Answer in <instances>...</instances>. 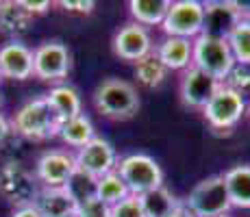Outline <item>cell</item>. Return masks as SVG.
Wrapping results in <instances>:
<instances>
[{
	"label": "cell",
	"mask_w": 250,
	"mask_h": 217,
	"mask_svg": "<svg viewBox=\"0 0 250 217\" xmlns=\"http://www.w3.org/2000/svg\"><path fill=\"white\" fill-rule=\"evenodd\" d=\"M220 85L222 83H218L213 76L191 65L187 67L181 79V100L191 109H205Z\"/></svg>",
	"instance_id": "cell-13"
},
{
	"label": "cell",
	"mask_w": 250,
	"mask_h": 217,
	"mask_svg": "<svg viewBox=\"0 0 250 217\" xmlns=\"http://www.w3.org/2000/svg\"><path fill=\"white\" fill-rule=\"evenodd\" d=\"M31 22V16L22 9L20 0L0 2V28L7 33H24Z\"/></svg>",
	"instance_id": "cell-25"
},
{
	"label": "cell",
	"mask_w": 250,
	"mask_h": 217,
	"mask_svg": "<svg viewBox=\"0 0 250 217\" xmlns=\"http://www.w3.org/2000/svg\"><path fill=\"white\" fill-rule=\"evenodd\" d=\"M227 41L235 57V63L250 67V22L239 20L230 28V33L227 35Z\"/></svg>",
	"instance_id": "cell-24"
},
{
	"label": "cell",
	"mask_w": 250,
	"mask_h": 217,
	"mask_svg": "<svg viewBox=\"0 0 250 217\" xmlns=\"http://www.w3.org/2000/svg\"><path fill=\"white\" fill-rule=\"evenodd\" d=\"M0 76L28 80L33 76V50L22 41H9L0 48Z\"/></svg>",
	"instance_id": "cell-14"
},
{
	"label": "cell",
	"mask_w": 250,
	"mask_h": 217,
	"mask_svg": "<svg viewBox=\"0 0 250 217\" xmlns=\"http://www.w3.org/2000/svg\"><path fill=\"white\" fill-rule=\"evenodd\" d=\"M115 172L128 187L131 196H144L148 191L163 187V170L152 157L144 152L126 154L118 161Z\"/></svg>",
	"instance_id": "cell-4"
},
{
	"label": "cell",
	"mask_w": 250,
	"mask_h": 217,
	"mask_svg": "<svg viewBox=\"0 0 250 217\" xmlns=\"http://www.w3.org/2000/svg\"><path fill=\"white\" fill-rule=\"evenodd\" d=\"M50 104V109L57 113V118L61 122L65 119H72L76 115L83 113V102H81L79 91L74 89L72 85H55L50 91L44 96Z\"/></svg>",
	"instance_id": "cell-18"
},
{
	"label": "cell",
	"mask_w": 250,
	"mask_h": 217,
	"mask_svg": "<svg viewBox=\"0 0 250 217\" xmlns=\"http://www.w3.org/2000/svg\"><path fill=\"white\" fill-rule=\"evenodd\" d=\"M70 50L63 41H44L33 50V76L44 83H61L70 74Z\"/></svg>",
	"instance_id": "cell-8"
},
{
	"label": "cell",
	"mask_w": 250,
	"mask_h": 217,
	"mask_svg": "<svg viewBox=\"0 0 250 217\" xmlns=\"http://www.w3.org/2000/svg\"><path fill=\"white\" fill-rule=\"evenodd\" d=\"M37 194H40L37 178L31 172L24 170L22 163L9 161L0 170V196L4 200H9L11 204H16V209L31 206L35 202Z\"/></svg>",
	"instance_id": "cell-9"
},
{
	"label": "cell",
	"mask_w": 250,
	"mask_h": 217,
	"mask_svg": "<svg viewBox=\"0 0 250 217\" xmlns=\"http://www.w3.org/2000/svg\"><path fill=\"white\" fill-rule=\"evenodd\" d=\"M224 85L233 87L239 94H246V91H250V70L244 65H235V70L230 72V76L227 79Z\"/></svg>",
	"instance_id": "cell-30"
},
{
	"label": "cell",
	"mask_w": 250,
	"mask_h": 217,
	"mask_svg": "<svg viewBox=\"0 0 250 217\" xmlns=\"http://www.w3.org/2000/svg\"><path fill=\"white\" fill-rule=\"evenodd\" d=\"M229 200L237 209H250V165H233L222 174Z\"/></svg>",
	"instance_id": "cell-19"
},
{
	"label": "cell",
	"mask_w": 250,
	"mask_h": 217,
	"mask_svg": "<svg viewBox=\"0 0 250 217\" xmlns=\"http://www.w3.org/2000/svg\"><path fill=\"white\" fill-rule=\"evenodd\" d=\"M61 7L65 9V11H72V13H91L96 7V2H91V0H61Z\"/></svg>",
	"instance_id": "cell-31"
},
{
	"label": "cell",
	"mask_w": 250,
	"mask_h": 217,
	"mask_svg": "<svg viewBox=\"0 0 250 217\" xmlns=\"http://www.w3.org/2000/svg\"><path fill=\"white\" fill-rule=\"evenodd\" d=\"M9 133H11V124H9V119L4 118L2 113H0V143L9 137Z\"/></svg>",
	"instance_id": "cell-34"
},
{
	"label": "cell",
	"mask_w": 250,
	"mask_h": 217,
	"mask_svg": "<svg viewBox=\"0 0 250 217\" xmlns=\"http://www.w3.org/2000/svg\"><path fill=\"white\" fill-rule=\"evenodd\" d=\"M183 204L196 217H229L233 209L222 174L207 176L200 182H196V187L189 191Z\"/></svg>",
	"instance_id": "cell-5"
},
{
	"label": "cell",
	"mask_w": 250,
	"mask_h": 217,
	"mask_svg": "<svg viewBox=\"0 0 250 217\" xmlns=\"http://www.w3.org/2000/svg\"><path fill=\"white\" fill-rule=\"evenodd\" d=\"M74 161H76V170L89 174L94 178H100L115 170L118 154H115V148L111 141H107L103 137H94L87 146L81 148L74 154Z\"/></svg>",
	"instance_id": "cell-10"
},
{
	"label": "cell",
	"mask_w": 250,
	"mask_h": 217,
	"mask_svg": "<svg viewBox=\"0 0 250 217\" xmlns=\"http://www.w3.org/2000/svg\"><path fill=\"white\" fill-rule=\"evenodd\" d=\"M128 196H131V191H128V187L124 185V180L120 178V174L115 170L96 180V197L100 202H104L107 206L118 204V202H122Z\"/></svg>",
	"instance_id": "cell-23"
},
{
	"label": "cell",
	"mask_w": 250,
	"mask_h": 217,
	"mask_svg": "<svg viewBox=\"0 0 250 217\" xmlns=\"http://www.w3.org/2000/svg\"><path fill=\"white\" fill-rule=\"evenodd\" d=\"M166 76H167V70L163 67L161 61L157 59L155 52L135 63V79H137V83L144 87H150V89L152 87H159L163 80H166Z\"/></svg>",
	"instance_id": "cell-26"
},
{
	"label": "cell",
	"mask_w": 250,
	"mask_h": 217,
	"mask_svg": "<svg viewBox=\"0 0 250 217\" xmlns=\"http://www.w3.org/2000/svg\"><path fill=\"white\" fill-rule=\"evenodd\" d=\"M57 137H59L63 143H68V146L79 148L81 150V148H85L91 139L96 137V130H94L91 119L85 113H81V115H76V118L61 122L59 135H57Z\"/></svg>",
	"instance_id": "cell-20"
},
{
	"label": "cell",
	"mask_w": 250,
	"mask_h": 217,
	"mask_svg": "<svg viewBox=\"0 0 250 217\" xmlns=\"http://www.w3.org/2000/svg\"><path fill=\"white\" fill-rule=\"evenodd\" d=\"M74 172H76L74 154L65 150H48L37 158L35 165V178L42 182V187H48V189L65 187Z\"/></svg>",
	"instance_id": "cell-11"
},
{
	"label": "cell",
	"mask_w": 250,
	"mask_h": 217,
	"mask_svg": "<svg viewBox=\"0 0 250 217\" xmlns=\"http://www.w3.org/2000/svg\"><path fill=\"white\" fill-rule=\"evenodd\" d=\"M191 65L213 76L218 83H227L230 72L235 70V57L230 52L227 37H215L209 33H200L191 41Z\"/></svg>",
	"instance_id": "cell-1"
},
{
	"label": "cell",
	"mask_w": 250,
	"mask_h": 217,
	"mask_svg": "<svg viewBox=\"0 0 250 217\" xmlns=\"http://www.w3.org/2000/svg\"><path fill=\"white\" fill-rule=\"evenodd\" d=\"M96 180H98V178L76 170L74 174H72V178L68 180V185H65V189L70 191V196L74 197L76 204H79V202H83V200L96 197Z\"/></svg>",
	"instance_id": "cell-27"
},
{
	"label": "cell",
	"mask_w": 250,
	"mask_h": 217,
	"mask_svg": "<svg viewBox=\"0 0 250 217\" xmlns=\"http://www.w3.org/2000/svg\"><path fill=\"white\" fill-rule=\"evenodd\" d=\"M246 115H248V118H250V104H248V109H246Z\"/></svg>",
	"instance_id": "cell-36"
},
{
	"label": "cell",
	"mask_w": 250,
	"mask_h": 217,
	"mask_svg": "<svg viewBox=\"0 0 250 217\" xmlns=\"http://www.w3.org/2000/svg\"><path fill=\"white\" fill-rule=\"evenodd\" d=\"M142 202V209L146 217H167L172 215L183 202L176 197L172 191H167L166 187H157V189L148 191L144 196H137Z\"/></svg>",
	"instance_id": "cell-21"
},
{
	"label": "cell",
	"mask_w": 250,
	"mask_h": 217,
	"mask_svg": "<svg viewBox=\"0 0 250 217\" xmlns=\"http://www.w3.org/2000/svg\"><path fill=\"white\" fill-rule=\"evenodd\" d=\"M11 217H44V215L31 204V206H20V209H16L11 213Z\"/></svg>",
	"instance_id": "cell-33"
},
{
	"label": "cell",
	"mask_w": 250,
	"mask_h": 217,
	"mask_svg": "<svg viewBox=\"0 0 250 217\" xmlns=\"http://www.w3.org/2000/svg\"><path fill=\"white\" fill-rule=\"evenodd\" d=\"M167 217H196L194 213H191V211L189 209H187V206L185 204H181L179 206V209H176L174 211V213H172V215H167Z\"/></svg>",
	"instance_id": "cell-35"
},
{
	"label": "cell",
	"mask_w": 250,
	"mask_h": 217,
	"mask_svg": "<svg viewBox=\"0 0 250 217\" xmlns=\"http://www.w3.org/2000/svg\"><path fill=\"white\" fill-rule=\"evenodd\" d=\"M111 217H146L137 196H128L122 202L111 206Z\"/></svg>",
	"instance_id": "cell-29"
},
{
	"label": "cell",
	"mask_w": 250,
	"mask_h": 217,
	"mask_svg": "<svg viewBox=\"0 0 250 217\" xmlns=\"http://www.w3.org/2000/svg\"><path fill=\"white\" fill-rule=\"evenodd\" d=\"M33 206L44 217H74L76 215V200L70 196V191L65 187H57V189L42 187Z\"/></svg>",
	"instance_id": "cell-15"
},
{
	"label": "cell",
	"mask_w": 250,
	"mask_h": 217,
	"mask_svg": "<svg viewBox=\"0 0 250 217\" xmlns=\"http://www.w3.org/2000/svg\"><path fill=\"white\" fill-rule=\"evenodd\" d=\"M59 126H61V119L50 109V104H48L44 96L28 100L24 107L18 109L11 124V128L20 137L31 139V141H46V139L57 137L59 135Z\"/></svg>",
	"instance_id": "cell-2"
},
{
	"label": "cell",
	"mask_w": 250,
	"mask_h": 217,
	"mask_svg": "<svg viewBox=\"0 0 250 217\" xmlns=\"http://www.w3.org/2000/svg\"><path fill=\"white\" fill-rule=\"evenodd\" d=\"M113 52L122 61H133V63L146 59L148 55H152V37L148 28L135 22L124 24L113 37Z\"/></svg>",
	"instance_id": "cell-12"
},
{
	"label": "cell",
	"mask_w": 250,
	"mask_h": 217,
	"mask_svg": "<svg viewBox=\"0 0 250 217\" xmlns=\"http://www.w3.org/2000/svg\"><path fill=\"white\" fill-rule=\"evenodd\" d=\"M20 4H22L24 11L33 18V16H42V13H46L48 9H50L52 2L50 0H40V2H37V0L35 2H33V0H20Z\"/></svg>",
	"instance_id": "cell-32"
},
{
	"label": "cell",
	"mask_w": 250,
	"mask_h": 217,
	"mask_svg": "<svg viewBox=\"0 0 250 217\" xmlns=\"http://www.w3.org/2000/svg\"><path fill=\"white\" fill-rule=\"evenodd\" d=\"M74 217H111V206L100 202L98 197H89L76 204V215Z\"/></svg>",
	"instance_id": "cell-28"
},
{
	"label": "cell",
	"mask_w": 250,
	"mask_h": 217,
	"mask_svg": "<svg viewBox=\"0 0 250 217\" xmlns=\"http://www.w3.org/2000/svg\"><path fill=\"white\" fill-rule=\"evenodd\" d=\"M161 28L166 37H181V39L194 41L200 33H205V2H198V0L170 2Z\"/></svg>",
	"instance_id": "cell-6"
},
{
	"label": "cell",
	"mask_w": 250,
	"mask_h": 217,
	"mask_svg": "<svg viewBox=\"0 0 250 217\" xmlns=\"http://www.w3.org/2000/svg\"><path fill=\"white\" fill-rule=\"evenodd\" d=\"M239 22L233 2H205V33L215 37H227L230 28Z\"/></svg>",
	"instance_id": "cell-17"
},
{
	"label": "cell",
	"mask_w": 250,
	"mask_h": 217,
	"mask_svg": "<svg viewBox=\"0 0 250 217\" xmlns=\"http://www.w3.org/2000/svg\"><path fill=\"white\" fill-rule=\"evenodd\" d=\"M0 79H2V76H0Z\"/></svg>",
	"instance_id": "cell-38"
},
{
	"label": "cell",
	"mask_w": 250,
	"mask_h": 217,
	"mask_svg": "<svg viewBox=\"0 0 250 217\" xmlns=\"http://www.w3.org/2000/svg\"><path fill=\"white\" fill-rule=\"evenodd\" d=\"M94 104L104 118L128 119L139 109V94L128 80L104 79L100 80L94 91Z\"/></svg>",
	"instance_id": "cell-3"
},
{
	"label": "cell",
	"mask_w": 250,
	"mask_h": 217,
	"mask_svg": "<svg viewBox=\"0 0 250 217\" xmlns=\"http://www.w3.org/2000/svg\"><path fill=\"white\" fill-rule=\"evenodd\" d=\"M155 55L167 72L170 70H187V67H191V39L166 37V39L157 46Z\"/></svg>",
	"instance_id": "cell-16"
},
{
	"label": "cell",
	"mask_w": 250,
	"mask_h": 217,
	"mask_svg": "<svg viewBox=\"0 0 250 217\" xmlns=\"http://www.w3.org/2000/svg\"><path fill=\"white\" fill-rule=\"evenodd\" d=\"M0 104H2V98H0Z\"/></svg>",
	"instance_id": "cell-37"
},
{
	"label": "cell",
	"mask_w": 250,
	"mask_h": 217,
	"mask_svg": "<svg viewBox=\"0 0 250 217\" xmlns=\"http://www.w3.org/2000/svg\"><path fill=\"white\" fill-rule=\"evenodd\" d=\"M167 9H170V0H131L128 2V11H131L133 20L144 28L161 24Z\"/></svg>",
	"instance_id": "cell-22"
},
{
	"label": "cell",
	"mask_w": 250,
	"mask_h": 217,
	"mask_svg": "<svg viewBox=\"0 0 250 217\" xmlns=\"http://www.w3.org/2000/svg\"><path fill=\"white\" fill-rule=\"evenodd\" d=\"M246 98L244 94L235 91L229 85H220L218 91L213 94V98L207 102V107L203 109L205 119L211 124V128L215 130H229L233 126H237L239 119L246 115Z\"/></svg>",
	"instance_id": "cell-7"
}]
</instances>
